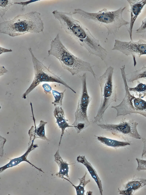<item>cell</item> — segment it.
<instances>
[{"mask_svg":"<svg viewBox=\"0 0 146 195\" xmlns=\"http://www.w3.org/2000/svg\"><path fill=\"white\" fill-rule=\"evenodd\" d=\"M52 13L67 33L75 39L90 54L100 57L105 62L108 54L106 50L102 47L99 40L92 35L87 28L73 18L72 13L57 10Z\"/></svg>","mask_w":146,"mask_h":195,"instance_id":"obj_1","label":"cell"},{"mask_svg":"<svg viewBox=\"0 0 146 195\" xmlns=\"http://www.w3.org/2000/svg\"><path fill=\"white\" fill-rule=\"evenodd\" d=\"M44 23L40 13L31 11L18 15L13 19L0 23V33L15 37L27 33H38L43 32Z\"/></svg>","mask_w":146,"mask_h":195,"instance_id":"obj_2","label":"cell"},{"mask_svg":"<svg viewBox=\"0 0 146 195\" xmlns=\"http://www.w3.org/2000/svg\"><path fill=\"white\" fill-rule=\"evenodd\" d=\"M48 56L52 55L60 61L63 68L73 75L82 71L90 73L96 79V74L90 63L82 60L71 53L63 45L58 33L50 43V49L48 51Z\"/></svg>","mask_w":146,"mask_h":195,"instance_id":"obj_3","label":"cell"},{"mask_svg":"<svg viewBox=\"0 0 146 195\" xmlns=\"http://www.w3.org/2000/svg\"><path fill=\"white\" fill-rule=\"evenodd\" d=\"M121 7L114 11H109L104 8L96 13H90L80 9H74L73 15L78 14L84 18L92 20L105 26L107 29V36L116 33L122 26L129 24L122 17L123 11L126 8Z\"/></svg>","mask_w":146,"mask_h":195,"instance_id":"obj_4","label":"cell"},{"mask_svg":"<svg viewBox=\"0 0 146 195\" xmlns=\"http://www.w3.org/2000/svg\"><path fill=\"white\" fill-rule=\"evenodd\" d=\"M114 68L111 66L107 68L105 72L98 79L101 91V100L96 115L94 118V123L100 122L106 110L111 103L117 100L116 88L113 80Z\"/></svg>","mask_w":146,"mask_h":195,"instance_id":"obj_5","label":"cell"},{"mask_svg":"<svg viewBox=\"0 0 146 195\" xmlns=\"http://www.w3.org/2000/svg\"><path fill=\"white\" fill-rule=\"evenodd\" d=\"M125 65L120 68L125 91V96L121 102L118 105L111 108L117 111L116 116H124L128 114H140L146 118V101L131 94L129 90L126 77L128 74L125 71Z\"/></svg>","mask_w":146,"mask_h":195,"instance_id":"obj_6","label":"cell"},{"mask_svg":"<svg viewBox=\"0 0 146 195\" xmlns=\"http://www.w3.org/2000/svg\"><path fill=\"white\" fill-rule=\"evenodd\" d=\"M28 50L31 56L34 70V77L32 82L26 91L22 95L24 99L36 87L43 82H55L61 84L70 89L74 93L76 92L58 76L51 71L35 56L31 48Z\"/></svg>","mask_w":146,"mask_h":195,"instance_id":"obj_7","label":"cell"},{"mask_svg":"<svg viewBox=\"0 0 146 195\" xmlns=\"http://www.w3.org/2000/svg\"><path fill=\"white\" fill-rule=\"evenodd\" d=\"M82 83V89L75 112V119L72 125L74 126L78 134L90 125L87 115L88 107L91 99L88 94L86 85V73L78 75Z\"/></svg>","mask_w":146,"mask_h":195,"instance_id":"obj_8","label":"cell"},{"mask_svg":"<svg viewBox=\"0 0 146 195\" xmlns=\"http://www.w3.org/2000/svg\"><path fill=\"white\" fill-rule=\"evenodd\" d=\"M138 124V123L133 119L128 121L124 118L117 124H100L98 126L110 132L113 135L122 138L125 140L128 137L136 139L141 138L137 131Z\"/></svg>","mask_w":146,"mask_h":195,"instance_id":"obj_9","label":"cell"},{"mask_svg":"<svg viewBox=\"0 0 146 195\" xmlns=\"http://www.w3.org/2000/svg\"><path fill=\"white\" fill-rule=\"evenodd\" d=\"M112 50L119 51L127 56H132L134 66L135 67L137 64L136 56L140 57L146 55V41L140 39L137 41H125L115 39Z\"/></svg>","mask_w":146,"mask_h":195,"instance_id":"obj_10","label":"cell"},{"mask_svg":"<svg viewBox=\"0 0 146 195\" xmlns=\"http://www.w3.org/2000/svg\"><path fill=\"white\" fill-rule=\"evenodd\" d=\"M30 105L33 119L34 123V126H31L28 131V133L30 137V140L28 144V146L31 144L32 142H34V140L36 138H40L47 141L49 140L45 136V126L47 123V122L41 120L39 125L36 126L35 124L36 120L33 112L32 104L31 102H30Z\"/></svg>","mask_w":146,"mask_h":195,"instance_id":"obj_11","label":"cell"},{"mask_svg":"<svg viewBox=\"0 0 146 195\" xmlns=\"http://www.w3.org/2000/svg\"><path fill=\"white\" fill-rule=\"evenodd\" d=\"M127 1L130 7L131 18L128 31L130 39L132 41V31L134 24L137 18L146 4V0H127Z\"/></svg>","mask_w":146,"mask_h":195,"instance_id":"obj_12","label":"cell"},{"mask_svg":"<svg viewBox=\"0 0 146 195\" xmlns=\"http://www.w3.org/2000/svg\"><path fill=\"white\" fill-rule=\"evenodd\" d=\"M146 185V179H133L123 185L121 189L119 188L118 191L120 194L132 195Z\"/></svg>","mask_w":146,"mask_h":195,"instance_id":"obj_13","label":"cell"},{"mask_svg":"<svg viewBox=\"0 0 146 195\" xmlns=\"http://www.w3.org/2000/svg\"><path fill=\"white\" fill-rule=\"evenodd\" d=\"M33 142H32L31 144L29 146L26 152L22 155L15 158L10 159V161L8 163L1 167L0 168V173H1L8 168L12 167L17 166L21 162L25 161L28 163L38 171L44 173V172L41 169L39 168L34 166L27 159V156L29 153L36 148L38 147L37 144H34Z\"/></svg>","mask_w":146,"mask_h":195,"instance_id":"obj_14","label":"cell"},{"mask_svg":"<svg viewBox=\"0 0 146 195\" xmlns=\"http://www.w3.org/2000/svg\"><path fill=\"white\" fill-rule=\"evenodd\" d=\"M53 113L54 116L56 119V123L57 124L61 130V134L58 145L59 149L62 138L66 129L69 127L74 128V127L73 126L69 125L67 122L68 120L65 119L64 111L61 106H56Z\"/></svg>","mask_w":146,"mask_h":195,"instance_id":"obj_15","label":"cell"},{"mask_svg":"<svg viewBox=\"0 0 146 195\" xmlns=\"http://www.w3.org/2000/svg\"><path fill=\"white\" fill-rule=\"evenodd\" d=\"M76 160L78 162L82 164L86 168L92 178L96 183L99 189L100 194L102 195L103 189L101 180L91 164L87 160L84 156H78Z\"/></svg>","mask_w":146,"mask_h":195,"instance_id":"obj_16","label":"cell"},{"mask_svg":"<svg viewBox=\"0 0 146 195\" xmlns=\"http://www.w3.org/2000/svg\"><path fill=\"white\" fill-rule=\"evenodd\" d=\"M54 157V161L58 165L59 169V172L55 174V176L62 178L66 176L70 179L68 174L69 168L68 165L74 164H68L64 161L60 155L59 149L56 151Z\"/></svg>","mask_w":146,"mask_h":195,"instance_id":"obj_17","label":"cell"},{"mask_svg":"<svg viewBox=\"0 0 146 195\" xmlns=\"http://www.w3.org/2000/svg\"><path fill=\"white\" fill-rule=\"evenodd\" d=\"M97 139L104 145L114 148L123 147L130 145L128 142H123L112 139L106 137L98 136H96Z\"/></svg>","mask_w":146,"mask_h":195,"instance_id":"obj_18","label":"cell"},{"mask_svg":"<svg viewBox=\"0 0 146 195\" xmlns=\"http://www.w3.org/2000/svg\"><path fill=\"white\" fill-rule=\"evenodd\" d=\"M87 173V172H86L82 178H78L80 182L79 185L78 186H76L74 185L70 180L67 178L64 177L63 178L69 182L75 188L77 195H84L85 192L84 190L85 186L87 184L90 182V180H86V177Z\"/></svg>","mask_w":146,"mask_h":195,"instance_id":"obj_19","label":"cell"},{"mask_svg":"<svg viewBox=\"0 0 146 195\" xmlns=\"http://www.w3.org/2000/svg\"><path fill=\"white\" fill-rule=\"evenodd\" d=\"M130 91H133L135 93L136 95L141 98H143L146 96V84L137 81V85L134 87H128Z\"/></svg>","mask_w":146,"mask_h":195,"instance_id":"obj_20","label":"cell"},{"mask_svg":"<svg viewBox=\"0 0 146 195\" xmlns=\"http://www.w3.org/2000/svg\"><path fill=\"white\" fill-rule=\"evenodd\" d=\"M140 79H146V66H144L141 69L132 72L127 82L133 83L134 81Z\"/></svg>","mask_w":146,"mask_h":195,"instance_id":"obj_21","label":"cell"},{"mask_svg":"<svg viewBox=\"0 0 146 195\" xmlns=\"http://www.w3.org/2000/svg\"><path fill=\"white\" fill-rule=\"evenodd\" d=\"M65 91L66 89H65L63 92H60L55 90H52V92L54 97V100L52 104L54 106H61L62 105V100Z\"/></svg>","mask_w":146,"mask_h":195,"instance_id":"obj_22","label":"cell"},{"mask_svg":"<svg viewBox=\"0 0 146 195\" xmlns=\"http://www.w3.org/2000/svg\"><path fill=\"white\" fill-rule=\"evenodd\" d=\"M13 4V2L10 0H0V15L1 17Z\"/></svg>","mask_w":146,"mask_h":195,"instance_id":"obj_23","label":"cell"},{"mask_svg":"<svg viewBox=\"0 0 146 195\" xmlns=\"http://www.w3.org/2000/svg\"><path fill=\"white\" fill-rule=\"evenodd\" d=\"M138 166L137 170L138 171L146 170V160L136 158Z\"/></svg>","mask_w":146,"mask_h":195,"instance_id":"obj_24","label":"cell"},{"mask_svg":"<svg viewBox=\"0 0 146 195\" xmlns=\"http://www.w3.org/2000/svg\"><path fill=\"white\" fill-rule=\"evenodd\" d=\"M137 33L146 32V17L142 21L141 24L139 28L136 30Z\"/></svg>","mask_w":146,"mask_h":195,"instance_id":"obj_25","label":"cell"},{"mask_svg":"<svg viewBox=\"0 0 146 195\" xmlns=\"http://www.w3.org/2000/svg\"><path fill=\"white\" fill-rule=\"evenodd\" d=\"M42 87L44 89V91L46 94L47 93H51L52 88L50 86L48 83H44L42 84Z\"/></svg>","mask_w":146,"mask_h":195,"instance_id":"obj_26","label":"cell"},{"mask_svg":"<svg viewBox=\"0 0 146 195\" xmlns=\"http://www.w3.org/2000/svg\"><path fill=\"white\" fill-rule=\"evenodd\" d=\"M142 141L143 144V148L141 155L142 159L145 158L146 157V139L142 138Z\"/></svg>","mask_w":146,"mask_h":195,"instance_id":"obj_27","label":"cell"},{"mask_svg":"<svg viewBox=\"0 0 146 195\" xmlns=\"http://www.w3.org/2000/svg\"><path fill=\"white\" fill-rule=\"evenodd\" d=\"M38 1L39 0H29L28 1L24 2H15L14 3V4L21 5H22L23 7L25 6H27V5L29 4Z\"/></svg>","mask_w":146,"mask_h":195,"instance_id":"obj_28","label":"cell"},{"mask_svg":"<svg viewBox=\"0 0 146 195\" xmlns=\"http://www.w3.org/2000/svg\"><path fill=\"white\" fill-rule=\"evenodd\" d=\"M0 55L3 53L10 52L12 51V50L11 49H6L3 47H2L1 46L0 47Z\"/></svg>","mask_w":146,"mask_h":195,"instance_id":"obj_29","label":"cell"},{"mask_svg":"<svg viewBox=\"0 0 146 195\" xmlns=\"http://www.w3.org/2000/svg\"><path fill=\"white\" fill-rule=\"evenodd\" d=\"M0 76L2 75L5 73L8 72V70L3 66H0Z\"/></svg>","mask_w":146,"mask_h":195,"instance_id":"obj_30","label":"cell"}]
</instances>
